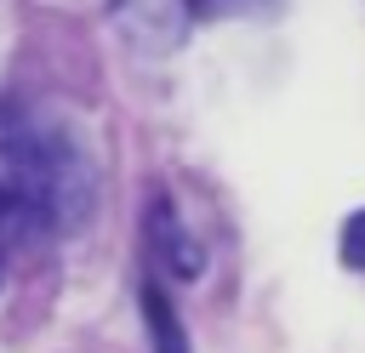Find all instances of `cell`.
I'll return each instance as SVG.
<instances>
[{"instance_id":"5","label":"cell","mask_w":365,"mask_h":353,"mask_svg":"<svg viewBox=\"0 0 365 353\" xmlns=\"http://www.w3.org/2000/svg\"><path fill=\"white\" fill-rule=\"evenodd\" d=\"M17 233H23V211H17V205L0 194V279H6V256H11Z\"/></svg>"},{"instance_id":"6","label":"cell","mask_w":365,"mask_h":353,"mask_svg":"<svg viewBox=\"0 0 365 353\" xmlns=\"http://www.w3.org/2000/svg\"><path fill=\"white\" fill-rule=\"evenodd\" d=\"M342 262L365 273V211H359V216H348V228H342Z\"/></svg>"},{"instance_id":"1","label":"cell","mask_w":365,"mask_h":353,"mask_svg":"<svg viewBox=\"0 0 365 353\" xmlns=\"http://www.w3.org/2000/svg\"><path fill=\"white\" fill-rule=\"evenodd\" d=\"M0 194L34 228L86 222L97 194L86 142L40 102H0Z\"/></svg>"},{"instance_id":"3","label":"cell","mask_w":365,"mask_h":353,"mask_svg":"<svg viewBox=\"0 0 365 353\" xmlns=\"http://www.w3.org/2000/svg\"><path fill=\"white\" fill-rule=\"evenodd\" d=\"M154 245H160L165 268H171V273H182V279H194V273H200V262H205V256H200V245L182 233V222H177L165 205H154Z\"/></svg>"},{"instance_id":"4","label":"cell","mask_w":365,"mask_h":353,"mask_svg":"<svg viewBox=\"0 0 365 353\" xmlns=\"http://www.w3.org/2000/svg\"><path fill=\"white\" fill-rule=\"evenodd\" d=\"M143 307H148L154 347H160V353H188V342H182V330H177V319H171V302H165V290H160V285H148V290H143Z\"/></svg>"},{"instance_id":"2","label":"cell","mask_w":365,"mask_h":353,"mask_svg":"<svg viewBox=\"0 0 365 353\" xmlns=\"http://www.w3.org/2000/svg\"><path fill=\"white\" fill-rule=\"evenodd\" d=\"M222 11V0H114L108 17L137 51H177L200 17Z\"/></svg>"}]
</instances>
